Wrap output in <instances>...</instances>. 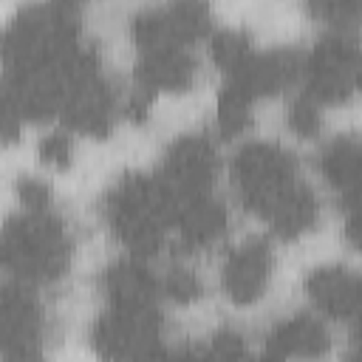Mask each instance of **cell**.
<instances>
[{
    "label": "cell",
    "instance_id": "obj_1",
    "mask_svg": "<svg viewBox=\"0 0 362 362\" xmlns=\"http://www.w3.org/2000/svg\"><path fill=\"white\" fill-rule=\"evenodd\" d=\"M235 181L246 209L283 238H294L317 218V201L300 181L294 158L274 144H249L235 158Z\"/></svg>",
    "mask_w": 362,
    "mask_h": 362
},
{
    "label": "cell",
    "instance_id": "obj_2",
    "mask_svg": "<svg viewBox=\"0 0 362 362\" xmlns=\"http://www.w3.org/2000/svg\"><path fill=\"white\" fill-rule=\"evenodd\" d=\"M71 255L65 226L48 206H25L23 215L11 218L0 238V260L20 280L40 283L62 274Z\"/></svg>",
    "mask_w": 362,
    "mask_h": 362
},
{
    "label": "cell",
    "instance_id": "obj_3",
    "mask_svg": "<svg viewBox=\"0 0 362 362\" xmlns=\"http://www.w3.org/2000/svg\"><path fill=\"white\" fill-rule=\"evenodd\" d=\"M110 223L139 255L161 246L167 226L175 223V198L161 178L130 175L110 192Z\"/></svg>",
    "mask_w": 362,
    "mask_h": 362
},
{
    "label": "cell",
    "instance_id": "obj_4",
    "mask_svg": "<svg viewBox=\"0 0 362 362\" xmlns=\"http://www.w3.org/2000/svg\"><path fill=\"white\" fill-rule=\"evenodd\" d=\"M161 320L153 305H110L96 322V345L105 356H156Z\"/></svg>",
    "mask_w": 362,
    "mask_h": 362
},
{
    "label": "cell",
    "instance_id": "obj_5",
    "mask_svg": "<svg viewBox=\"0 0 362 362\" xmlns=\"http://www.w3.org/2000/svg\"><path fill=\"white\" fill-rule=\"evenodd\" d=\"M356 65L359 54L356 45L345 37H325L311 59L303 65L308 76V99L314 102H337L345 99L356 88Z\"/></svg>",
    "mask_w": 362,
    "mask_h": 362
},
{
    "label": "cell",
    "instance_id": "obj_6",
    "mask_svg": "<svg viewBox=\"0 0 362 362\" xmlns=\"http://www.w3.org/2000/svg\"><path fill=\"white\" fill-rule=\"evenodd\" d=\"M209 25L206 0H173L164 8L139 14L133 20V40L141 48L153 45H187L198 40Z\"/></svg>",
    "mask_w": 362,
    "mask_h": 362
},
{
    "label": "cell",
    "instance_id": "obj_7",
    "mask_svg": "<svg viewBox=\"0 0 362 362\" xmlns=\"http://www.w3.org/2000/svg\"><path fill=\"white\" fill-rule=\"evenodd\" d=\"M212 173H215V153H212V144L206 139L184 136L170 147L164 173L158 178L164 181V187L175 198V215H178L181 204L201 198V195H209Z\"/></svg>",
    "mask_w": 362,
    "mask_h": 362
},
{
    "label": "cell",
    "instance_id": "obj_8",
    "mask_svg": "<svg viewBox=\"0 0 362 362\" xmlns=\"http://www.w3.org/2000/svg\"><path fill=\"white\" fill-rule=\"evenodd\" d=\"M40 339V308L28 288H0V354L28 356L37 354Z\"/></svg>",
    "mask_w": 362,
    "mask_h": 362
},
{
    "label": "cell",
    "instance_id": "obj_9",
    "mask_svg": "<svg viewBox=\"0 0 362 362\" xmlns=\"http://www.w3.org/2000/svg\"><path fill=\"white\" fill-rule=\"evenodd\" d=\"M272 272V255L263 240H246L223 266V288L235 303H252L263 294Z\"/></svg>",
    "mask_w": 362,
    "mask_h": 362
},
{
    "label": "cell",
    "instance_id": "obj_10",
    "mask_svg": "<svg viewBox=\"0 0 362 362\" xmlns=\"http://www.w3.org/2000/svg\"><path fill=\"white\" fill-rule=\"evenodd\" d=\"M195 62L187 54V45H153L141 48L139 79L141 90H184L192 82Z\"/></svg>",
    "mask_w": 362,
    "mask_h": 362
},
{
    "label": "cell",
    "instance_id": "obj_11",
    "mask_svg": "<svg viewBox=\"0 0 362 362\" xmlns=\"http://www.w3.org/2000/svg\"><path fill=\"white\" fill-rule=\"evenodd\" d=\"M308 294L320 311L337 320H354L359 311V277L348 269H317L308 277Z\"/></svg>",
    "mask_w": 362,
    "mask_h": 362
},
{
    "label": "cell",
    "instance_id": "obj_12",
    "mask_svg": "<svg viewBox=\"0 0 362 362\" xmlns=\"http://www.w3.org/2000/svg\"><path fill=\"white\" fill-rule=\"evenodd\" d=\"M328 348V334L314 317H294L269 334L272 356H317Z\"/></svg>",
    "mask_w": 362,
    "mask_h": 362
},
{
    "label": "cell",
    "instance_id": "obj_13",
    "mask_svg": "<svg viewBox=\"0 0 362 362\" xmlns=\"http://www.w3.org/2000/svg\"><path fill=\"white\" fill-rule=\"evenodd\" d=\"M325 178L339 189L348 209H356V184H359V144L356 139H337L320 158Z\"/></svg>",
    "mask_w": 362,
    "mask_h": 362
},
{
    "label": "cell",
    "instance_id": "obj_14",
    "mask_svg": "<svg viewBox=\"0 0 362 362\" xmlns=\"http://www.w3.org/2000/svg\"><path fill=\"white\" fill-rule=\"evenodd\" d=\"M107 294L113 305H153L158 283L141 263H119L107 272Z\"/></svg>",
    "mask_w": 362,
    "mask_h": 362
},
{
    "label": "cell",
    "instance_id": "obj_15",
    "mask_svg": "<svg viewBox=\"0 0 362 362\" xmlns=\"http://www.w3.org/2000/svg\"><path fill=\"white\" fill-rule=\"evenodd\" d=\"M252 54V42L249 37L238 34V31H223L212 40V59L229 74L232 68H238L246 57Z\"/></svg>",
    "mask_w": 362,
    "mask_h": 362
},
{
    "label": "cell",
    "instance_id": "obj_16",
    "mask_svg": "<svg viewBox=\"0 0 362 362\" xmlns=\"http://www.w3.org/2000/svg\"><path fill=\"white\" fill-rule=\"evenodd\" d=\"M288 122H291V127H294L300 136H314V133H317V127H320L317 102H314V99H308V96H300V99L291 105Z\"/></svg>",
    "mask_w": 362,
    "mask_h": 362
},
{
    "label": "cell",
    "instance_id": "obj_17",
    "mask_svg": "<svg viewBox=\"0 0 362 362\" xmlns=\"http://www.w3.org/2000/svg\"><path fill=\"white\" fill-rule=\"evenodd\" d=\"M40 156H42V161H48L54 167H65L71 161V139L65 133L45 136L42 144H40Z\"/></svg>",
    "mask_w": 362,
    "mask_h": 362
},
{
    "label": "cell",
    "instance_id": "obj_18",
    "mask_svg": "<svg viewBox=\"0 0 362 362\" xmlns=\"http://www.w3.org/2000/svg\"><path fill=\"white\" fill-rule=\"evenodd\" d=\"M164 291L173 300H192L198 294V280L184 269H173L167 274V280H164Z\"/></svg>",
    "mask_w": 362,
    "mask_h": 362
},
{
    "label": "cell",
    "instance_id": "obj_19",
    "mask_svg": "<svg viewBox=\"0 0 362 362\" xmlns=\"http://www.w3.org/2000/svg\"><path fill=\"white\" fill-rule=\"evenodd\" d=\"M320 17H328L334 23L348 20L356 14V0H308Z\"/></svg>",
    "mask_w": 362,
    "mask_h": 362
},
{
    "label": "cell",
    "instance_id": "obj_20",
    "mask_svg": "<svg viewBox=\"0 0 362 362\" xmlns=\"http://www.w3.org/2000/svg\"><path fill=\"white\" fill-rule=\"evenodd\" d=\"M20 198H23V204L31 206V209L48 206V189H45V184H40V181H34V178L20 181Z\"/></svg>",
    "mask_w": 362,
    "mask_h": 362
},
{
    "label": "cell",
    "instance_id": "obj_21",
    "mask_svg": "<svg viewBox=\"0 0 362 362\" xmlns=\"http://www.w3.org/2000/svg\"><path fill=\"white\" fill-rule=\"evenodd\" d=\"M204 354H209V356H240L243 354V342L235 334H218Z\"/></svg>",
    "mask_w": 362,
    "mask_h": 362
}]
</instances>
